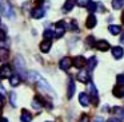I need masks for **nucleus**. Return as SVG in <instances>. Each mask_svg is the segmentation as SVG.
<instances>
[{"label":"nucleus","instance_id":"nucleus-1","mask_svg":"<svg viewBox=\"0 0 124 122\" xmlns=\"http://www.w3.org/2000/svg\"><path fill=\"white\" fill-rule=\"evenodd\" d=\"M0 12L4 15L6 18H8V19H14V9H12L11 4L8 3V1H6V0H0Z\"/></svg>","mask_w":124,"mask_h":122},{"label":"nucleus","instance_id":"nucleus-2","mask_svg":"<svg viewBox=\"0 0 124 122\" xmlns=\"http://www.w3.org/2000/svg\"><path fill=\"white\" fill-rule=\"evenodd\" d=\"M112 93H113V95L117 97V98L124 97V76L123 75H117V83L113 87Z\"/></svg>","mask_w":124,"mask_h":122},{"label":"nucleus","instance_id":"nucleus-3","mask_svg":"<svg viewBox=\"0 0 124 122\" xmlns=\"http://www.w3.org/2000/svg\"><path fill=\"white\" fill-rule=\"evenodd\" d=\"M15 67H16L19 75H22V78H27V70H25V65H24V60H23L22 56H16V59H15Z\"/></svg>","mask_w":124,"mask_h":122},{"label":"nucleus","instance_id":"nucleus-4","mask_svg":"<svg viewBox=\"0 0 124 122\" xmlns=\"http://www.w3.org/2000/svg\"><path fill=\"white\" fill-rule=\"evenodd\" d=\"M38 84H39V87H40V90H43V91H46L47 94H49L51 97H54V95H55V93H54V90L51 89V86H49V84L47 83V81H44L43 78H39V81H38Z\"/></svg>","mask_w":124,"mask_h":122},{"label":"nucleus","instance_id":"nucleus-5","mask_svg":"<svg viewBox=\"0 0 124 122\" xmlns=\"http://www.w3.org/2000/svg\"><path fill=\"white\" fill-rule=\"evenodd\" d=\"M72 65H73V60L71 59L70 56H64V58H63V59L59 62V67L62 68V70H64V71H67Z\"/></svg>","mask_w":124,"mask_h":122},{"label":"nucleus","instance_id":"nucleus-6","mask_svg":"<svg viewBox=\"0 0 124 122\" xmlns=\"http://www.w3.org/2000/svg\"><path fill=\"white\" fill-rule=\"evenodd\" d=\"M65 23L64 22H57V24H56V31H55V36L56 38H62L63 35H64V32H65Z\"/></svg>","mask_w":124,"mask_h":122},{"label":"nucleus","instance_id":"nucleus-7","mask_svg":"<svg viewBox=\"0 0 124 122\" xmlns=\"http://www.w3.org/2000/svg\"><path fill=\"white\" fill-rule=\"evenodd\" d=\"M31 15H32L33 19H41V18L46 15V9H44L43 7H38V8L31 11Z\"/></svg>","mask_w":124,"mask_h":122},{"label":"nucleus","instance_id":"nucleus-8","mask_svg":"<svg viewBox=\"0 0 124 122\" xmlns=\"http://www.w3.org/2000/svg\"><path fill=\"white\" fill-rule=\"evenodd\" d=\"M73 66L78 68H83L85 66V58L83 55H78V56L73 59Z\"/></svg>","mask_w":124,"mask_h":122},{"label":"nucleus","instance_id":"nucleus-9","mask_svg":"<svg viewBox=\"0 0 124 122\" xmlns=\"http://www.w3.org/2000/svg\"><path fill=\"white\" fill-rule=\"evenodd\" d=\"M79 102H80V105H81V106H84V107L89 106V103H91L89 95H87L85 93H80V95H79Z\"/></svg>","mask_w":124,"mask_h":122},{"label":"nucleus","instance_id":"nucleus-10","mask_svg":"<svg viewBox=\"0 0 124 122\" xmlns=\"http://www.w3.org/2000/svg\"><path fill=\"white\" fill-rule=\"evenodd\" d=\"M78 79L81 82V83H88V82H89V74H88V71L80 70V71H79V74H78Z\"/></svg>","mask_w":124,"mask_h":122},{"label":"nucleus","instance_id":"nucleus-11","mask_svg":"<svg viewBox=\"0 0 124 122\" xmlns=\"http://www.w3.org/2000/svg\"><path fill=\"white\" fill-rule=\"evenodd\" d=\"M95 47H96L99 51H107V50H109V43H108L107 40H97L96 44H95Z\"/></svg>","mask_w":124,"mask_h":122},{"label":"nucleus","instance_id":"nucleus-12","mask_svg":"<svg viewBox=\"0 0 124 122\" xmlns=\"http://www.w3.org/2000/svg\"><path fill=\"white\" fill-rule=\"evenodd\" d=\"M111 52H112V56L115 58V59H120V58H123V55H124L123 47H113V48L111 50Z\"/></svg>","mask_w":124,"mask_h":122},{"label":"nucleus","instance_id":"nucleus-13","mask_svg":"<svg viewBox=\"0 0 124 122\" xmlns=\"http://www.w3.org/2000/svg\"><path fill=\"white\" fill-rule=\"evenodd\" d=\"M11 76V67L8 65H4L0 68V78H9Z\"/></svg>","mask_w":124,"mask_h":122},{"label":"nucleus","instance_id":"nucleus-14","mask_svg":"<svg viewBox=\"0 0 124 122\" xmlns=\"http://www.w3.org/2000/svg\"><path fill=\"white\" fill-rule=\"evenodd\" d=\"M89 93H91V95H92V98H93V103L95 105H97V101H99V94H97V90H96V87H95V84L93 83H89Z\"/></svg>","mask_w":124,"mask_h":122},{"label":"nucleus","instance_id":"nucleus-15","mask_svg":"<svg viewBox=\"0 0 124 122\" xmlns=\"http://www.w3.org/2000/svg\"><path fill=\"white\" fill-rule=\"evenodd\" d=\"M20 121H22V122H31V121H32V114H31L28 110L23 109V110H22V115H20Z\"/></svg>","mask_w":124,"mask_h":122},{"label":"nucleus","instance_id":"nucleus-16","mask_svg":"<svg viewBox=\"0 0 124 122\" xmlns=\"http://www.w3.org/2000/svg\"><path fill=\"white\" fill-rule=\"evenodd\" d=\"M51 40H44L40 43V51L44 52V54H47V52H49V50H51Z\"/></svg>","mask_w":124,"mask_h":122},{"label":"nucleus","instance_id":"nucleus-17","mask_svg":"<svg viewBox=\"0 0 124 122\" xmlns=\"http://www.w3.org/2000/svg\"><path fill=\"white\" fill-rule=\"evenodd\" d=\"M73 94H75V83H73V79L71 78L70 79V82H68V91H67V95H68V98H72L73 97Z\"/></svg>","mask_w":124,"mask_h":122},{"label":"nucleus","instance_id":"nucleus-18","mask_svg":"<svg viewBox=\"0 0 124 122\" xmlns=\"http://www.w3.org/2000/svg\"><path fill=\"white\" fill-rule=\"evenodd\" d=\"M20 75H11L9 76V84H11L12 87H17L20 84Z\"/></svg>","mask_w":124,"mask_h":122},{"label":"nucleus","instance_id":"nucleus-19","mask_svg":"<svg viewBox=\"0 0 124 122\" xmlns=\"http://www.w3.org/2000/svg\"><path fill=\"white\" fill-rule=\"evenodd\" d=\"M96 26V16L93 14H91L87 18V28H93Z\"/></svg>","mask_w":124,"mask_h":122},{"label":"nucleus","instance_id":"nucleus-20","mask_svg":"<svg viewBox=\"0 0 124 122\" xmlns=\"http://www.w3.org/2000/svg\"><path fill=\"white\" fill-rule=\"evenodd\" d=\"M75 3H76V0H67V1H65V4L63 6V12H70L71 9L73 8Z\"/></svg>","mask_w":124,"mask_h":122},{"label":"nucleus","instance_id":"nucleus-21","mask_svg":"<svg viewBox=\"0 0 124 122\" xmlns=\"http://www.w3.org/2000/svg\"><path fill=\"white\" fill-rule=\"evenodd\" d=\"M108 31H109L112 35H119V34H120V31H121V28H120V26L109 24V26H108Z\"/></svg>","mask_w":124,"mask_h":122},{"label":"nucleus","instance_id":"nucleus-22","mask_svg":"<svg viewBox=\"0 0 124 122\" xmlns=\"http://www.w3.org/2000/svg\"><path fill=\"white\" fill-rule=\"evenodd\" d=\"M112 8L113 9H121L124 6V0H112Z\"/></svg>","mask_w":124,"mask_h":122},{"label":"nucleus","instance_id":"nucleus-23","mask_svg":"<svg viewBox=\"0 0 124 122\" xmlns=\"http://www.w3.org/2000/svg\"><path fill=\"white\" fill-rule=\"evenodd\" d=\"M8 50L7 48H0V60H6L8 59Z\"/></svg>","mask_w":124,"mask_h":122},{"label":"nucleus","instance_id":"nucleus-24","mask_svg":"<svg viewBox=\"0 0 124 122\" xmlns=\"http://www.w3.org/2000/svg\"><path fill=\"white\" fill-rule=\"evenodd\" d=\"M96 63H97V60H96V58H95V56H92L91 58V59H89L88 60V70H93V68L95 67H96Z\"/></svg>","mask_w":124,"mask_h":122},{"label":"nucleus","instance_id":"nucleus-25","mask_svg":"<svg viewBox=\"0 0 124 122\" xmlns=\"http://www.w3.org/2000/svg\"><path fill=\"white\" fill-rule=\"evenodd\" d=\"M113 111H115V113L117 114L119 117H120V121H123V122H124V109L115 107V109H113Z\"/></svg>","mask_w":124,"mask_h":122},{"label":"nucleus","instance_id":"nucleus-26","mask_svg":"<svg viewBox=\"0 0 124 122\" xmlns=\"http://www.w3.org/2000/svg\"><path fill=\"white\" fill-rule=\"evenodd\" d=\"M43 36H44V39H46V40H51V39L54 38V31L46 30V31H44V34H43Z\"/></svg>","mask_w":124,"mask_h":122},{"label":"nucleus","instance_id":"nucleus-27","mask_svg":"<svg viewBox=\"0 0 124 122\" xmlns=\"http://www.w3.org/2000/svg\"><path fill=\"white\" fill-rule=\"evenodd\" d=\"M96 7H97V4L95 3V1H89L87 8H88V11L91 12V14H93V12H96Z\"/></svg>","mask_w":124,"mask_h":122},{"label":"nucleus","instance_id":"nucleus-28","mask_svg":"<svg viewBox=\"0 0 124 122\" xmlns=\"http://www.w3.org/2000/svg\"><path fill=\"white\" fill-rule=\"evenodd\" d=\"M32 106H33V107L36 109V110H39V109H40L41 106H43V102H40V101H39V98L36 97L35 99L32 101Z\"/></svg>","mask_w":124,"mask_h":122},{"label":"nucleus","instance_id":"nucleus-29","mask_svg":"<svg viewBox=\"0 0 124 122\" xmlns=\"http://www.w3.org/2000/svg\"><path fill=\"white\" fill-rule=\"evenodd\" d=\"M85 43L88 44L89 47H95V44H96V42H95V38H93V36H87V39H85Z\"/></svg>","mask_w":124,"mask_h":122},{"label":"nucleus","instance_id":"nucleus-30","mask_svg":"<svg viewBox=\"0 0 124 122\" xmlns=\"http://www.w3.org/2000/svg\"><path fill=\"white\" fill-rule=\"evenodd\" d=\"M89 1H91V0H76V4H78L79 7H87Z\"/></svg>","mask_w":124,"mask_h":122},{"label":"nucleus","instance_id":"nucleus-31","mask_svg":"<svg viewBox=\"0 0 124 122\" xmlns=\"http://www.w3.org/2000/svg\"><path fill=\"white\" fill-rule=\"evenodd\" d=\"M67 27L70 28V30H76V28H78V24H76L75 20H72V22H70V24H68Z\"/></svg>","mask_w":124,"mask_h":122},{"label":"nucleus","instance_id":"nucleus-32","mask_svg":"<svg viewBox=\"0 0 124 122\" xmlns=\"http://www.w3.org/2000/svg\"><path fill=\"white\" fill-rule=\"evenodd\" d=\"M15 99H16V94H15V93H12L11 94V102H12V106H16V102H15Z\"/></svg>","mask_w":124,"mask_h":122},{"label":"nucleus","instance_id":"nucleus-33","mask_svg":"<svg viewBox=\"0 0 124 122\" xmlns=\"http://www.w3.org/2000/svg\"><path fill=\"white\" fill-rule=\"evenodd\" d=\"M79 122H89V118H88L87 115H83V117L80 118V121H79Z\"/></svg>","mask_w":124,"mask_h":122},{"label":"nucleus","instance_id":"nucleus-34","mask_svg":"<svg viewBox=\"0 0 124 122\" xmlns=\"http://www.w3.org/2000/svg\"><path fill=\"white\" fill-rule=\"evenodd\" d=\"M107 122H121V121H120L119 118H109Z\"/></svg>","mask_w":124,"mask_h":122},{"label":"nucleus","instance_id":"nucleus-35","mask_svg":"<svg viewBox=\"0 0 124 122\" xmlns=\"http://www.w3.org/2000/svg\"><path fill=\"white\" fill-rule=\"evenodd\" d=\"M3 103H4V97H3L1 94H0V107L3 106Z\"/></svg>","mask_w":124,"mask_h":122},{"label":"nucleus","instance_id":"nucleus-36","mask_svg":"<svg viewBox=\"0 0 124 122\" xmlns=\"http://www.w3.org/2000/svg\"><path fill=\"white\" fill-rule=\"evenodd\" d=\"M120 43H121V44H123V46H124V32L121 34V36H120Z\"/></svg>","mask_w":124,"mask_h":122},{"label":"nucleus","instance_id":"nucleus-37","mask_svg":"<svg viewBox=\"0 0 124 122\" xmlns=\"http://www.w3.org/2000/svg\"><path fill=\"white\" fill-rule=\"evenodd\" d=\"M0 122H8V119L4 118V117H3V118H0Z\"/></svg>","mask_w":124,"mask_h":122},{"label":"nucleus","instance_id":"nucleus-38","mask_svg":"<svg viewBox=\"0 0 124 122\" xmlns=\"http://www.w3.org/2000/svg\"><path fill=\"white\" fill-rule=\"evenodd\" d=\"M121 22L124 23V11H123V15H121Z\"/></svg>","mask_w":124,"mask_h":122},{"label":"nucleus","instance_id":"nucleus-39","mask_svg":"<svg viewBox=\"0 0 124 122\" xmlns=\"http://www.w3.org/2000/svg\"><path fill=\"white\" fill-rule=\"evenodd\" d=\"M96 122H103V119H100V118H97V119H96Z\"/></svg>","mask_w":124,"mask_h":122},{"label":"nucleus","instance_id":"nucleus-40","mask_svg":"<svg viewBox=\"0 0 124 122\" xmlns=\"http://www.w3.org/2000/svg\"><path fill=\"white\" fill-rule=\"evenodd\" d=\"M36 1H38V3H41V1H43V0H36Z\"/></svg>","mask_w":124,"mask_h":122}]
</instances>
